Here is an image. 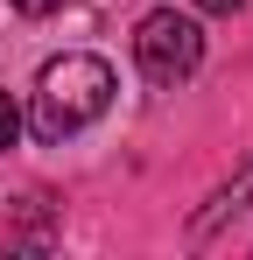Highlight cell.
Instances as JSON below:
<instances>
[{"mask_svg": "<svg viewBox=\"0 0 253 260\" xmlns=\"http://www.w3.org/2000/svg\"><path fill=\"white\" fill-rule=\"evenodd\" d=\"M134 56H141V71H148L155 85H176V78H190V71L204 63V28H197V14L155 7V14L134 28Z\"/></svg>", "mask_w": 253, "mask_h": 260, "instance_id": "cell-2", "label": "cell"}, {"mask_svg": "<svg viewBox=\"0 0 253 260\" xmlns=\"http://www.w3.org/2000/svg\"><path fill=\"white\" fill-rule=\"evenodd\" d=\"M14 134H21V113H14V99L0 91V148H14Z\"/></svg>", "mask_w": 253, "mask_h": 260, "instance_id": "cell-4", "label": "cell"}, {"mask_svg": "<svg viewBox=\"0 0 253 260\" xmlns=\"http://www.w3.org/2000/svg\"><path fill=\"white\" fill-rule=\"evenodd\" d=\"M7 7H14V14H56L64 0H7Z\"/></svg>", "mask_w": 253, "mask_h": 260, "instance_id": "cell-5", "label": "cell"}, {"mask_svg": "<svg viewBox=\"0 0 253 260\" xmlns=\"http://www.w3.org/2000/svg\"><path fill=\"white\" fill-rule=\"evenodd\" d=\"M204 7H218V14H232V7H239V0H204Z\"/></svg>", "mask_w": 253, "mask_h": 260, "instance_id": "cell-6", "label": "cell"}, {"mask_svg": "<svg viewBox=\"0 0 253 260\" xmlns=\"http://www.w3.org/2000/svg\"><path fill=\"white\" fill-rule=\"evenodd\" d=\"M113 106V63L106 56H49L36 78V134L42 141H71L78 127H91L99 113Z\"/></svg>", "mask_w": 253, "mask_h": 260, "instance_id": "cell-1", "label": "cell"}, {"mask_svg": "<svg viewBox=\"0 0 253 260\" xmlns=\"http://www.w3.org/2000/svg\"><path fill=\"white\" fill-rule=\"evenodd\" d=\"M246 204H253V162H246V169H239V176H232L225 190H211V204H204V211H197V218H190V239L204 246L211 232H218V225H232V218L246 211Z\"/></svg>", "mask_w": 253, "mask_h": 260, "instance_id": "cell-3", "label": "cell"}]
</instances>
